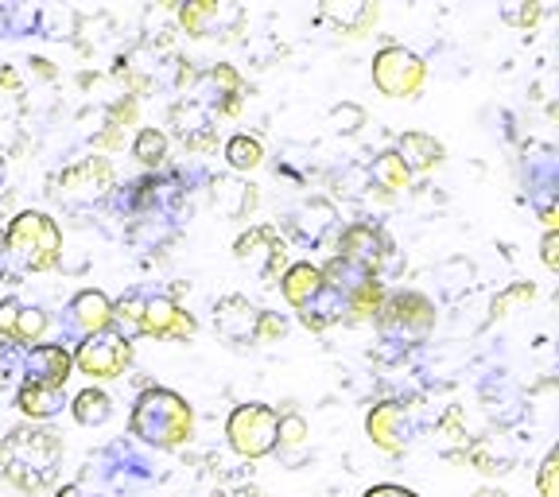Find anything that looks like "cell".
<instances>
[{
  "instance_id": "obj_44",
  "label": "cell",
  "mask_w": 559,
  "mask_h": 497,
  "mask_svg": "<svg viewBox=\"0 0 559 497\" xmlns=\"http://www.w3.org/2000/svg\"><path fill=\"white\" fill-rule=\"evenodd\" d=\"M0 86L4 90H20V74L12 67H0Z\"/></svg>"
},
{
  "instance_id": "obj_24",
  "label": "cell",
  "mask_w": 559,
  "mask_h": 497,
  "mask_svg": "<svg viewBox=\"0 0 559 497\" xmlns=\"http://www.w3.org/2000/svg\"><path fill=\"white\" fill-rule=\"evenodd\" d=\"M299 323H304L307 331H314V334L326 331V327H334V323H346V299L323 284V292H319L311 304L299 307Z\"/></svg>"
},
{
  "instance_id": "obj_5",
  "label": "cell",
  "mask_w": 559,
  "mask_h": 497,
  "mask_svg": "<svg viewBox=\"0 0 559 497\" xmlns=\"http://www.w3.org/2000/svg\"><path fill=\"white\" fill-rule=\"evenodd\" d=\"M276 431H280V416L269 404H241L234 409L226 424V439L241 459H264V454L276 451Z\"/></svg>"
},
{
  "instance_id": "obj_31",
  "label": "cell",
  "mask_w": 559,
  "mask_h": 497,
  "mask_svg": "<svg viewBox=\"0 0 559 497\" xmlns=\"http://www.w3.org/2000/svg\"><path fill=\"white\" fill-rule=\"evenodd\" d=\"M140 315H144V292H124L114 304V331L132 342V334H140Z\"/></svg>"
},
{
  "instance_id": "obj_16",
  "label": "cell",
  "mask_w": 559,
  "mask_h": 497,
  "mask_svg": "<svg viewBox=\"0 0 559 497\" xmlns=\"http://www.w3.org/2000/svg\"><path fill=\"white\" fill-rule=\"evenodd\" d=\"M179 24L187 27V35L210 39V35H222L226 27L241 24V12L234 4H218V0H191L179 9Z\"/></svg>"
},
{
  "instance_id": "obj_12",
  "label": "cell",
  "mask_w": 559,
  "mask_h": 497,
  "mask_svg": "<svg viewBox=\"0 0 559 497\" xmlns=\"http://www.w3.org/2000/svg\"><path fill=\"white\" fill-rule=\"evenodd\" d=\"M366 431L373 439V447H381L384 454H404L412 447V419L404 412V404L396 401L373 404L366 416Z\"/></svg>"
},
{
  "instance_id": "obj_18",
  "label": "cell",
  "mask_w": 559,
  "mask_h": 497,
  "mask_svg": "<svg viewBox=\"0 0 559 497\" xmlns=\"http://www.w3.org/2000/svg\"><path fill=\"white\" fill-rule=\"evenodd\" d=\"M338 229V214L326 199H311L292 214V234L304 245H323Z\"/></svg>"
},
{
  "instance_id": "obj_26",
  "label": "cell",
  "mask_w": 559,
  "mask_h": 497,
  "mask_svg": "<svg viewBox=\"0 0 559 497\" xmlns=\"http://www.w3.org/2000/svg\"><path fill=\"white\" fill-rule=\"evenodd\" d=\"M408 184H412V171L404 167V159L396 156L393 149L381 152V156L373 159V167H369V187H377V191H384V194L408 191Z\"/></svg>"
},
{
  "instance_id": "obj_48",
  "label": "cell",
  "mask_w": 559,
  "mask_h": 497,
  "mask_svg": "<svg viewBox=\"0 0 559 497\" xmlns=\"http://www.w3.org/2000/svg\"><path fill=\"white\" fill-rule=\"evenodd\" d=\"M0 179H4V159H0Z\"/></svg>"
},
{
  "instance_id": "obj_47",
  "label": "cell",
  "mask_w": 559,
  "mask_h": 497,
  "mask_svg": "<svg viewBox=\"0 0 559 497\" xmlns=\"http://www.w3.org/2000/svg\"><path fill=\"white\" fill-rule=\"evenodd\" d=\"M4 249H9V237H4V234H0V253H4Z\"/></svg>"
},
{
  "instance_id": "obj_29",
  "label": "cell",
  "mask_w": 559,
  "mask_h": 497,
  "mask_svg": "<svg viewBox=\"0 0 559 497\" xmlns=\"http://www.w3.org/2000/svg\"><path fill=\"white\" fill-rule=\"evenodd\" d=\"M226 159L234 171H253V167L264 164V144L257 137H249V132H237L226 144Z\"/></svg>"
},
{
  "instance_id": "obj_2",
  "label": "cell",
  "mask_w": 559,
  "mask_h": 497,
  "mask_svg": "<svg viewBox=\"0 0 559 497\" xmlns=\"http://www.w3.org/2000/svg\"><path fill=\"white\" fill-rule=\"evenodd\" d=\"M132 436L159 451H175L194 436V412L171 389H144L132 409Z\"/></svg>"
},
{
  "instance_id": "obj_3",
  "label": "cell",
  "mask_w": 559,
  "mask_h": 497,
  "mask_svg": "<svg viewBox=\"0 0 559 497\" xmlns=\"http://www.w3.org/2000/svg\"><path fill=\"white\" fill-rule=\"evenodd\" d=\"M9 249L27 272H47L62 257V229L44 210H24L9 226Z\"/></svg>"
},
{
  "instance_id": "obj_43",
  "label": "cell",
  "mask_w": 559,
  "mask_h": 497,
  "mask_svg": "<svg viewBox=\"0 0 559 497\" xmlns=\"http://www.w3.org/2000/svg\"><path fill=\"white\" fill-rule=\"evenodd\" d=\"M366 497H419V494H412V489H404V486H373V489H366Z\"/></svg>"
},
{
  "instance_id": "obj_21",
  "label": "cell",
  "mask_w": 559,
  "mask_h": 497,
  "mask_svg": "<svg viewBox=\"0 0 559 497\" xmlns=\"http://www.w3.org/2000/svg\"><path fill=\"white\" fill-rule=\"evenodd\" d=\"M214 206L229 218H249L257 210V187L253 184H241L234 175H218L214 179Z\"/></svg>"
},
{
  "instance_id": "obj_13",
  "label": "cell",
  "mask_w": 559,
  "mask_h": 497,
  "mask_svg": "<svg viewBox=\"0 0 559 497\" xmlns=\"http://www.w3.org/2000/svg\"><path fill=\"white\" fill-rule=\"evenodd\" d=\"M257 323H261V307H253L245 296H226L214 304V331L234 346L257 342Z\"/></svg>"
},
{
  "instance_id": "obj_39",
  "label": "cell",
  "mask_w": 559,
  "mask_h": 497,
  "mask_svg": "<svg viewBox=\"0 0 559 497\" xmlns=\"http://www.w3.org/2000/svg\"><path fill=\"white\" fill-rule=\"evenodd\" d=\"M20 311H24V304H20V299H4V304H0V339L16 342Z\"/></svg>"
},
{
  "instance_id": "obj_33",
  "label": "cell",
  "mask_w": 559,
  "mask_h": 497,
  "mask_svg": "<svg viewBox=\"0 0 559 497\" xmlns=\"http://www.w3.org/2000/svg\"><path fill=\"white\" fill-rule=\"evenodd\" d=\"M47 331H51V315H47L44 307H24V311H20V327H16L20 346H39Z\"/></svg>"
},
{
  "instance_id": "obj_32",
  "label": "cell",
  "mask_w": 559,
  "mask_h": 497,
  "mask_svg": "<svg viewBox=\"0 0 559 497\" xmlns=\"http://www.w3.org/2000/svg\"><path fill=\"white\" fill-rule=\"evenodd\" d=\"M132 156L144 167H159L167 159V132L159 129H140L136 140H132Z\"/></svg>"
},
{
  "instance_id": "obj_6",
  "label": "cell",
  "mask_w": 559,
  "mask_h": 497,
  "mask_svg": "<svg viewBox=\"0 0 559 497\" xmlns=\"http://www.w3.org/2000/svg\"><path fill=\"white\" fill-rule=\"evenodd\" d=\"M234 257L241 269L261 276L264 284L280 280V272H288V245L272 226H249L234 241Z\"/></svg>"
},
{
  "instance_id": "obj_41",
  "label": "cell",
  "mask_w": 559,
  "mask_h": 497,
  "mask_svg": "<svg viewBox=\"0 0 559 497\" xmlns=\"http://www.w3.org/2000/svg\"><path fill=\"white\" fill-rule=\"evenodd\" d=\"M109 125H114V129H129V125H136V97H121V102L109 109Z\"/></svg>"
},
{
  "instance_id": "obj_38",
  "label": "cell",
  "mask_w": 559,
  "mask_h": 497,
  "mask_svg": "<svg viewBox=\"0 0 559 497\" xmlns=\"http://www.w3.org/2000/svg\"><path fill=\"white\" fill-rule=\"evenodd\" d=\"M540 16H544V4H506L501 9V20L513 27H533L540 24Z\"/></svg>"
},
{
  "instance_id": "obj_20",
  "label": "cell",
  "mask_w": 559,
  "mask_h": 497,
  "mask_svg": "<svg viewBox=\"0 0 559 497\" xmlns=\"http://www.w3.org/2000/svg\"><path fill=\"white\" fill-rule=\"evenodd\" d=\"M16 409L24 412L32 424H44V419L59 416V412L67 409V397H62V389H51V384L24 381L16 393Z\"/></svg>"
},
{
  "instance_id": "obj_40",
  "label": "cell",
  "mask_w": 559,
  "mask_h": 497,
  "mask_svg": "<svg viewBox=\"0 0 559 497\" xmlns=\"http://www.w3.org/2000/svg\"><path fill=\"white\" fill-rule=\"evenodd\" d=\"M284 331H288V323H284L276 311H261V323H257V342H276V339H284Z\"/></svg>"
},
{
  "instance_id": "obj_11",
  "label": "cell",
  "mask_w": 559,
  "mask_h": 497,
  "mask_svg": "<svg viewBox=\"0 0 559 497\" xmlns=\"http://www.w3.org/2000/svg\"><path fill=\"white\" fill-rule=\"evenodd\" d=\"M55 187H59V191H55L59 199L94 202L114 187V164L102 159V156H90V159H82V164L67 167V171L55 179Z\"/></svg>"
},
{
  "instance_id": "obj_45",
  "label": "cell",
  "mask_w": 559,
  "mask_h": 497,
  "mask_svg": "<svg viewBox=\"0 0 559 497\" xmlns=\"http://www.w3.org/2000/svg\"><path fill=\"white\" fill-rule=\"evenodd\" d=\"M32 67L39 70V74H44V79H51V74H55V70H51V62H47V59H32Z\"/></svg>"
},
{
  "instance_id": "obj_42",
  "label": "cell",
  "mask_w": 559,
  "mask_h": 497,
  "mask_svg": "<svg viewBox=\"0 0 559 497\" xmlns=\"http://www.w3.org/2000/svg\"><path fill=\"white\" fill-rule=\"evenodd\" d=\"M540 257H544V264H548L551 272L559 269V234H556V229H548V234H544V241H540Z\"/></svg>"
},
{
  "instance_id": "obj_46",
  "label": "cell",
  "mask_w": 559,
  "mask_h": 497,
  "mask_svg": "<svg viewBox=\"0 0 559 497\" xmlns=\"http://www.w3.org/2000/svg\"><path fill=\"white\" fill-rule=\"evenodd\" d=\"M55 497H86V494H82L79 486H62V489H59V494H55Z\"/></svg>"
},
{
  "instance_id": "obj_36",
  "label": "cell",
  "mask_w": 559,
  "mask_h": 497,
  "mask_svg": "<svg viewBox=\"0 0 559 497\" xmlns=\"http://www.w3.org/2000/svg\"><path fill=\"white\" fill-rule=\"evenodd\" d=\"M536 489L540 497H559V451L544 454L540 471H536Z\"/></svg>"
},
{
  "instance_id": "obj_28",
  "label": "cell",
  "mask_w": 559,
  "mask_h": 497,
  "mask_svg": "<svg viewBox=\"0 0 559 497\" xmlns=\"http://www.w3.org/2000/svg\"><path fill=\"white\" fill-rule=\"evenodd\" d=\"M513 459L516 454L506 439H478V443L471 447V463L478 466L481 474H509Z\"/></svg>"
},
{
  "instance_id": "obj_10",
  "label": "cell",
  "mask_w": 559,
  "mask_h": 497,
  "mask_svg": "<svg viewBox=\"0 0 559 497\" xmlns=\"http://www.w3.org/2000/svg\"><path fill=\"white\" fill-rule=\"evenodd\" d=\"M140 334L159 342H187L199 334V323L171 296H144V315H140Z\"/></svg>"
},
{
  "instance_id": "obj_25",
  "label": "cell",
  "mask_w": 559,
  "mask_h": 497,
  "mask_svg": "<svg viewBox=\"0 0 559 497\" xmlns=\"http://www.w3.org/2000/svg\"><path fill=\"white\" fill-rule=\"evenodd\" d=\"M199 82L202 86H214L218 90V117H234V114H241V90H245V82H241V74H237L234 67H214L210 74H199Z\"/></svg>"
},
{
  "instance_id": "obj_1",
  "label": "cell",
  "mask_w": 559,
  "mask_h": 497,
  "mask_svg": "<svg viewBox=\"0 0 559 497\" xmlns=\"http://www.w3.org/2000/svg\"><path fill=\"white\" fill-rule=\"evenodd\" d=\"M62 466V436L44 424H20L0 439V478L20 494H44Z\"/></svg>"
},
{
  "instance_id": "obj_35",
  "label": "cell",
  "mask_w": 559,
  "mask_h": 497,
  "mask_svg": "<svg viewBox=\"0 0 559 497\" xmlns=\"http://www.w3.org/2000/svg\"><path fill=\"white\" fill-rule=\"evenodd\" d=\"M276 443L280 447H304L307 443V419L299 416V412H288V416H280Z\"/></svg>"
},
{
  "instance_id": "obj_37",
  "label": "cell",
  "mask_w": 559,
  "mask_h": 497,
  "mask_svg": "<svg viewBox=\"0 0 559 497\" xmlns=\"http://www.w3.org/2000/svg\"><path fill=\"white\" fill-rule=\"evenodd\" d=\"M331 121H334V129H338V132H358L361 125H366V109H361V105L342 102V105H334V109H331Z\"/></svg>"
},
{
  "instance_id": "obj_19",
  "label": "cell",
  "mask_w": 559,
  "mask_h": 497,
  "mask_svg": "<svg viewBox=\"0 0 559 497\" xmlns=\"http://www.w3.org/2000/svg\"><path fill=\"white\" fill-rule=\"evenodd\" d=\"M396 156L404 159V167H408L412 175H424V171H436L439 164L447 159V149L439 144L436 137H428V132H404L401 140H396Z\"/></svg>"
},
{
  "instance_id": "obj_22",
  "label": "cell",
  "mask_w": 559,
  "mask_h": 497,
  "mask_svg": "<svg viewBox=\"0 0 559 497\" xmlns=\"http://www.w3.org/2000/svg\"><path fill=\"white\" fill-rule=\"evenodd\" d=\"M280 292H284V299L299 311V307H307L319 292H323V272L314 269L311 261L288 264V272L280 276Z\"/></svg>"
},
{
  "instance_id": "obj_30",
  "label": "cell",
  "mask_w": 559,
  "mask_h": 497,
  "mask_svg": "<svg viewBox=\"0 0 559 497\" xmlns=\"http://www.w3.org/2000/svg\"><path fill=\"white\" fill-rule=\"evenodd\" d=\"M533 299H536V284H528V280H516V284H509L506 292H498V296H493L489 315H493V319H509V315L521 311V307H528Z\"/></svg>"
},
{
  "instance_id": "obj_9",
  "label": "cell",
  "mask_w": 559,
  "mask_h": 497,
  "mask_svg": "<svg viewBox=\"0 0 559 497\" xmlns=\"http://www.w3.org/2000/svg\"><path fill=\"white\" fill-rule=\"evenodd\" d=\"M389 253H393V241L373 222H354V226H346L338 234V257L358 264L369 276H381V264L389 261Z\"/></svg>"
},
{
  "instance_id": "obj_34",
  "label": "cell",
  "mask_w": 559,
  "mask_h": 497,
  "mask_svg": "<svg viewBox=\"0 0 559 497\" xmlns=\"http://www.w3.org/2000/svg\"><path fill=\"white\" fill-rule=\"evenodd\" d=\"M24 358H27V350L20 346V342L0 339V384L16 381V377L24 374Z\"/></svg>"
},
{
  "instance_id": "obj_8",
  "label": "cell",
  "mask_w": 559,
  "mask_h": 497,
  "mask_svg": "<svg viewBox=\"0 0 559 497\" xmlns=\"http://www.w3.org/2000/svg\"><path fill=\"white\" fill-rule=\"evenodd\" d=\"M428 82V67L408 47H384L373 59V86L384 97H416Z\"/></svg>"
},
{
  "instance_id": "obj_27",
  "label": "cell",
  "mask_w": 559,
  "mask_h": 497,
  "mask_svg": "<svg viewBox=\"0 0 559 497\" xmlns=\"http://www.w3.org/2000/svg\"><path fill=\"white\" fill-rule=\"evenodd\" d=\"M70 412H74V419H79L82 428H102V424H109V416H114V401L102 393V389H82L79 397H74V404H70Z\"/></svg>"
},
{
  "instance_id": "obj_14",
  "label": "cell",
  "mask_w": 559,
  "mask_h": 497,
  "mask_svg": "<svg viewBox=\"0 0 559 497\" xmlns=\"http://www.w3.org/2000/svg\"><path fill=\"white\" fill-rule=\"evenodd\" d=\"M171 129L191 152H214L218 149V129H214V114L202 102H179L171 109Z\"/></svg>"
},
{
  "instance_id": "obj_4",
  "label": "cell",
  "mask_w": 559,
  "mask_h": 497,
  "mask_svg": "<svg viewBox=\"0 0 559 497\" xmlns=\"http://www.w3.org/2000/svg\"><path fill=\"white\" fill-rule=\"evenodd\" d=\"M373 323L389 342H419L436 327V304L424 292H396L384 296Z\"/></svg>"
},
{
  "instance_id": "obj_15",
  "label": "cell",
  "mask_w": 559,
  "mask_h": 497,
  "mask_svg": "<svg viewBox=\"0 0 559 497\" xmlns=\"http://www.w3.org/2000/svg\"><path fill=\"white\" fill-rule=\"evenodd\" d=\"M74 369V354L59 342H39V346L27 350L24 358V381L35 384H51V389H62Z\"/></svg>"
},
{
  "instance_id": "obj_7",
  "label": "cell",
  "mask_w": 559,
  "mask_h": 497,
  "mask_svg": "<svg viewBox=\"0 0 559 497\" xmlns=\"http://www.w3.org/2000/svg\"><path fill=\"white\" fill-rule=\"evenodd\" d=\"M74 366L82 369L86 377L94 381H109V377H121L124 369L132 366V342L124 339L121 331H97V334H86L74 354Z\"/></svg>"
},
{
  "instance_id": "obj_23",
  "label": "cell",
  "mask_w": 559,
  "mask_h": 497,
  "mask_svg": "<svg viewBox=\"0 0 559 497\" xmlns=\"http://www.w3.org/2000/svg\"><path fill=\"white\" fill-rule=\"evenodd\" d=\"M377 4H326L323 9V20L334 27V32L349 35V39H358V35L373 32L377 24Z\"/></svg>"
},
{
  "instance_id": "obj_17",
  "label": "cell",
  "mask_w": 559,
  "mask_h": 497,
  "mask_svg": "<svg viewBox=\"0 0 559 497\" xmlns=\"http://www.w3.org/2000/svg\"><path fill=\"white\" fill-rule=\"evenodd\" d=\"M67 319L82 339H86V334H97V331H109V327H114V299L105 296V292L86 288L70 299Z\"/></svg>"
}]
</instances>
